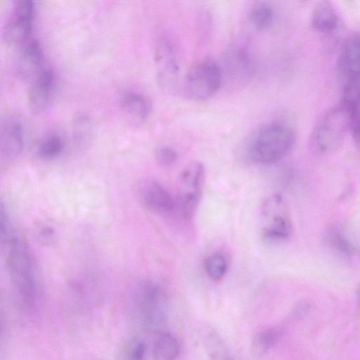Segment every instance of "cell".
<instances>
[{"mask_svg":"<svg viewBox=\"0 0 360 360\" xmlns=\"http://www.w3.org/2000/svg\"><path fill=\"white\" fill-rule=\"evenodd\" d=\"M1 243L6 248V266L14 291L24 307L33 309L39 299V287L31 252L25 241L15 233Z\"/></svg>","mask_w":360,"mask_h":360,"instance_id":"6da1fadb","label":"cell"},{"mask_svg":"<svg viewBox=\"0 0 360 360\" xmlns=\"http://www.w3.org/2000/svg\"><path fill=\"white\" fill-rule=\"evenodd\" d=\"M295 142L294 131L282 123L266 124L254 132L247 142L245 155L252 162L276 163L285 158Z\"/></svg>","mask_w":360,"mask_h":360,"instance_id":"7a4b0ae2","label":"cell"},{"mask_svg":"<svg viewBox=\"0 0 360 360\" xmlns=\"http://www.w3.org/2000/svg\"><path fill=\"white\" fill-rule=\"evenodd\" d=\"M354 121L352 109L347 103L327 110L316 122L310 136L311 149L319 155L333 153L342 145Z\"/></svg>","mask_w":360,"mask_h":360,"instance_id":"3957f363","label":"cell"},{"mask_svg":"<svg viewBox=\"0 0 360 360\" xmlns=\"http://www.w3.org/2000/svg\"><path fill=\"white\" fill-rule=\"evenodd\" d=\"M165 295L156 283L143 281L131 291V314L137 323L147 330H160L165 321Z\"/></svg>","mask_w":360,"mask_h":360,"instance_id":"277c9868","label":"cell"},{"mask_svg":"<svg viewBox=\"0 0 360 360\" xmlns=\"http://www.w3.org/2000/svg\"><path fill=\"white\" fill-rule=\"evenodd\" d=\"M342 101L354 107L360 97V32L343 43L337 62Z\"/></svg>","mask_w":360,"mask_h":360,"instance_id":"5b68a950","label":"cell"},{"mask_svg":"<svg viewBox=\"0 0 360 360\" xmlns=\"http://www.w3.org/2000/svg\"><path fill=\"white\" fill-rule=\"evenodd\" d=\"M221 67L212 59H204L193 64L188 70L184 91L194 101H203L214 95L223 82Z\"/></svg>","mask_w":360,"mask_h":360,"instance_id":"8992f818","label":"cell"},{"mask_svg":"<svg viewBox=\"0 0 360 360\" xmlns=\"http://www.w3.org/2000/svg\"><path fill=\"white\" fill-rule=\"evenodd\" d=\"M204 180L205 167L200 162H191L181 171L177 202L179 210L186 220L191 219L198 209Z\"/></svg>","mask_w":360,"mask_h":360,"instance_id":"52a82bcc","label":"cell"},{"mask_svg":"<svg viewBox=\"0 0 360 360\" xmlns=\"http://www.w3.org/2000/svg\"><path fill=\"white\" fill-rule=\"evenodd\" d=\"M35 0H12L11 8L4 28L6 41L22 46L28 42L33 26Z\"/></svg>","mask_w":360,"mask_h":360,"instance_id":"ba28073f","label":"cell"},{"mask_svg":"<svg viewBox=\"0 0 360 360\" xmlns=\"http://www.w3.org/2000/svg\"><path fill=\"white\" fill-rule=\"evenodd\" d=\"M262 215L264 219L262 236L265 241L282 242L290 238L292 228L280 197L268 199L264 205Z\"/></svg>","mask_w":360,"mask_h":360,"instance_id":"9c48e42d","label":"cell"},{"mask_svg":"<svg viewBox=\"0 0 360 360\" xmlns=\"http://www.w3.org/2000/svg\"><path fill=\"white\" fill-rule=\"evenodd\" d=\"M139 197L143 205L150 212L165 215L171 213L175 206L170 193L160 183L149 180L142 184Z\"/></svg>","mask_w":360,"mask_h":360,"instance_id":"30bf717a","label":"cell"},{"mask_svg":"<svg viewBox=\"0 0 360 360\" xmlns=\"http://www.w3.org/2000/svg\"><path fill=\"white\" fill-rule=\"evenodd\" d=\"M54 82V74L49 68L42 69L34 77L27 95V108L32 114H39L46 108L53 90Z\"/></svg>","mask_w":360,"mask_h":360,"instance_id":"8fae6325","label":"cell"},{"mask_svg":"<svg viewBox=\"0 0 360 360\" xmlns=\"http://www.w3.org/2000/svg\"><path fill=\"white\" fill-rule=\"evenodd\" d=\"M1 157L3 160L12 161L18 158L24 147V132L18 120H7L1 127Z\"/></svg>","mask_w":360,"mask_h":360,"instance_id":"7c38bea8","label":"cell"},{"mask_svg":"<svg viewBox=\"0 0 360 360\" xmlns=\"http://www.w3.org/2000/svg\"><path fill=\"white\" fill-rule=\"evenodd\" d=\"M43 51L35 41H28L21 46L15 61V70L22 79L32 78L44 68Z\"/></svg>","mask_w":360,"mask_h":360,"instance_id":"4fadbf2b","label":"cell"},{"mask_svg":"<svg viewBox=\"0 0 360 360\" xmlns=\"http://www.w3.org/2000/svg\"><path fill=\"white\" fill-rule=\"evenodd\" d=\"M155 62L158 68V78L163 85L167 84L178 72L175 50L166 39H160L155 50Z\"/></svg>","mask_w":360,"mask_h":360,"instance_id":"5bb4252c","label":"cell"},{"mask_svg":"<svg viewBox=\"0 0 360 360\" xmlns=\"http://www.w3.org/2000/svg\"><path fill=\"white\" fill-rule=\"evenodd\" d=\"M120 108L124 117L133 124L143 122L151 111V103L144 96L137 93L124 94L120 101Z\"/></svg>","mask_w":360,"mask_h":360,"instance_id":"9a60e30c","label":"cell"},{"mask_svg":"<svg viewBox=\"0 0 360 360\" xmlns=\"http://www.w3.org/2000/svg\"><path fill=\"white\" fill-rule=\"evenodd\" d=\"M226 60V69L238 82H245L250 77L254 65L248 52L242 47L233 50V54Z\"/></svg>","mask_w":360,"mask_h":360,"instance_id":"2e32d148","label":"cell"},{"mask_svg":"<svg viewBox=\"0 0 360 360\" xmlns=\"http://www.w3.org/2000/svg\"><path fill=\"white\" fill-rule=\"evenodd\" d=\"M338 15L334 9L326 3H321L314 8L311 15V25L317 32L328 34L336 30Z\"/></svg>","mask_w":360,"mask_h":360,"instance_id":"e0dca14e","label":"cell"},{"mask_svg":"<svg viewBox=\"0 0 360 360\" xmlns=\"http://www.w3.org/2000/svg\"><path fill=\"white\" fill-rule=\"evenodd\" d=\"M179 345L170 333L158 332L152 347L153 359L170 360L175 359L179 353Z\"/></svg>","mask_w":360,"mask_h":360,"instance_id":"ac0fdd59","label":"cell"},{"mask_svg":"<svg viewBox=\"0 0 360 360\" xmlns=\"http://www.w3.org/2000/svg\"><path fill=\"white\" fill-rule=\"evenodd\" d=\"M280 328H270L257 333L251 344V353L253 356L259 358L266 354L276 344L281 336Z\"/></svg>","mask_w":360,"mask_h":360,"instance_id":"d6986e66","label":"cell"},{"mask_svg":"<svg viewBox=\"0 0 360 360\" xmlns=\"http://www.w3.org/2000/svg\"><path fill=\"white\" fill-rule=\"evenodd\" d=\"M274 13L273 8L266 4L256 6L249 14V20L252 25L259 31L269 29L274 22Z\"/></svg>","mask_w":360,"mask_h":360,"instance_id":"ffe728a7","label":"cell"},{"mask_svg":"<svg viewBox=\"0 0 360 360\" xmlns=\"http://www.w3.org/2000/svg\"><path fill=\"white\" fill-rule=\"evenodd\" d=\"M228 262L224 255L216 252L210 255L205 262V269L210 278L220 281L226 274Z\"/></svg>","mask_w":360,"mask_h":360,"instance_id":"44dd1931","label":"cell"},{"mask_svg":"<svg viewBox=\"0 0 360 360\" xmlns=\"http://www.w3.org/2000/svg\"><path fill=\"white\" fill-rule=\"evenodd\" d=\"M147 351L146 342L140 337H133L124 343L120 354L122 359L140 360L145 359Z\"/></svg>","mask_w":360,"mask_h":360,"instance_id":"7402d4cb","label":"cell"},{"mask_svg":"<svg viewBox=\"0 0 360 360\" xmlns=\"http://www.w3.org/2000/svg\"><path fill=\"white\" fill-rule=\"evenodd\" d=\"M326 239L329 246L336 252L345 256H349L352 254V245L339 230L333 228L328 229L326 231Z\"/></svg>","mask_w":360,"mask_h":360,"instance_id":"603a6c76","label":"cell"},{"mask_svg":"<svg viewBox=\"0 0 360 360\" xmlns=\"http://www.w3.org/2000/svg\"><path fill=\"white\" fill-rule=\"evenodd\" d=\"M205 345L208 354L214 359H227L229 352L223 340L215 332L209 333L205 340Z\"/></svg>","mask_w":360,"mask_h":360,"instance_id":"cb8c5ba5","label":"cell"},{"mask_svg":"<svg viewBox=\"0 0 360 360\" xmlns=\"http://www.w3.org/2000/svg\"><path fill=\"white\" fill-rule=\"evenodd\" d=\"M63 148V141L58 135H51L41 143L38 150L40 158L49 160L58 156Z\"/></svg>","mask_w":360,"mask_h":360,"instance_id":"d4e9b609","label":"cell"},{"mask_svg":"<svg viewBox=\"0 0 360 360\" xmlns=\"http://www.w3.org/2000/svg\"><path fill=\"white\" fill-rule=\"evenodd\" d=\"M91 124L87 117L78 116L74 122L73 134L75 143L79 146L86 145L91 137Z\"/></svg>","mask_w":360,"mask_h":360,"instance_id":"484cf974","label":"cell"},{"mask_svg":"<svg viewBox=\"0 0 360 360\" xmlns=\"http://www.w3.org/2000/svg\"><path fill=\"white\" fill-rule=\"evenodd\" d=\"M177 158V152L173 148L167 146H161L155 154V161L161 167L171 166Z\"/></svg>","mask_w":360,"mask_h":360,"instance_id":"4316f807","label":"cell"},{"mask_svg":"<svg viewBox=\"0 0 360 360\" xmlns=\"http://www.w3.org/2000/svg\"><path fill=\"white\" fill-rule=\"evenodd\" d=\"M351 131L355 146L360 153V120L353 122Z\"/></svg>","mask_w":360,"mask_h":360,"instance_id":"83f0119b","label":"cell"},{"mask_svg":"<svg viewBox=\"0 0 360 360\" xmlns=\"http://www.w3.org/2000/svg\"><path fill=\"white\" fill-rule=\"evenodd\" d=\"M353 114L354 121L360 120V97L354 108Z\"/></svg>","mask_w":360,"mask_h":360,"instance_id":"f1b7e54d","label":"cell"}]
</instances>
